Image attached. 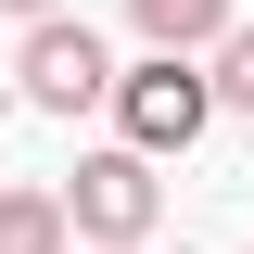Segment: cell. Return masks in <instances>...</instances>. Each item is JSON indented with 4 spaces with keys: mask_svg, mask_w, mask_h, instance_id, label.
<instances>
[{
    "mask_svg": "<svg viewBox=\"0 0 254 254\" xmlns=\"http://www.w3.org/2000/svg\"><path fill=\"white\" fill-rule=\"evenodd\" d=\"M13 102L26 115H102L115 102V51H102V26H76V13H51V26H26V51H13Z\"/></svg>",
    "mask_w": 254,
    "mask_h": 254,
    "instance_id": "cell-3",
    "label": "cell"
},
{
    "mask_svg": "<svg viewBox=\"0 0 254 254\" xmlns=\"http://www.w3.org/2000/svg\"><path fill=\"white\" fill-rule=\"evenodd\" d=\"M127 254H153V242H127Z\"/></svg>",
    "mask_w": 254,
    "mask_h": 254,
    "instance_id": "cell-8",
    "label": "cell"
},
{
    "mask_svg": "<svg viewBox=\"0 0 254 254\" xmlns=\"http://www.w3.org/2000/svg\"><path fill=\"white\" fill-rule=\"evenodd\" d=\"M127 26L153 38V51H190V64H203L229 26H242V13H229V0H127Z\"/></svg>",
    "mask_w": 254,
    "mask_h": 254,
    "instance_id": "cell-4",
    "label": "cell"
},
{
    "mask_svg": "<svg viewBox=\"0 0 254 254\" xmlns=\"http://www.w3.org/2000/svg\"><path fill=\"white\" fill-rule=\"evenodd\" d=\"M102 115H115V140L127 153H190V140H203V127H216V76H203V64L190 51H153V64H115V102H102Z\"/></svg>",
    "mask_w": 254,
    "mask_h": 254,
    "instance_id": "cell-1",
    "label": "cell"
},
{
    "mask_svg": "<svg viewBox=\"0 0 254 254\" xmlns=\"http://www.w3.org/2000/svg\"><path fill=\"white\" fill-rule=\"evenodd\" d=\"M0 13H26V26H51V13H64V0H0Z\"/></svg>",
    "mask_w": 254,
    "mask_h": 254,
    "instance_id": "cell-7",
    "label": "cell"
},
{
    "mask_svg": "<svg viewBox=\"0 0 254 254\" xmlns=\"http://www.w3.org/2000/svg\"><path fill=\"white\" fill-rule=\"evenodd\" d=\"M64 229H76L89 254L153 242V229H165V178H153V153H127V140L76 153V178H64Z\"/></svg>",
    "mask_w": 254,
    "mask_h": 254,
    "instance_id": "cell-2",
    "label": "cell"
},
{
    "mask_svg": "<svg viewBox=\"0 0 254 254\" xmlns=\"http://www.w3.org/2000/svg\"><path fill=\"white\" fill-rule=\"evenodd\" d=\"M203 76H216V115H254V26H229L203 51Z\"/></svg>",
    "mask_w": 254,
    "mask_h": 254,
    "instance_id": "cell-6",
    "label": "cell"
},
{
    "mask_svg": "<svg viewBox=\"0 0 254 254\" xmlns=\"http://www.w3.org/2000/svg\"><path fill=\"white\" fill-rule=\"evenodd\" d=\"M0 254H76L64 190H38V178H13V190H0Z\"/></svg>",
    "mask_w": 254,
    "mask_h": 254,
    "instance_id": "cell-5",
    "label": "cell"
}]
</instances>
